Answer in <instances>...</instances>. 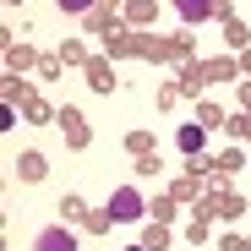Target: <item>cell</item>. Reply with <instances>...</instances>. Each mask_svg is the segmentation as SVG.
I'll use <instances>...</instances> for the list:
<instances>
[{"instance_id":"obj_6","label":"cell","mask_w":251,"mask_h":251,"mask_svg":"<svg viewBox=\"0 0 251 251\" xmlns=\"http://www.w3.org/2000/svg\"><path fill=\"white\" fill-rule=\"evenodd\" d=\"M131 251H137V246H131Z\"/></svg>"},{"instance_id":"obj_1","label":"cell","mask_w":251,"mask_h":251,"mask_svg":"<svg viewBox=\"0 0 251 251\" xmlns=\"http://www.w3.org/2000/svg\"><path fill=\"white\" fill-rule=\"evenodd\" d=\"M109 219H120V224L142 219V191H137V186H120V191L109 197Z\"/></svg>"},{"instance_id":"obj_2","label":"cell","mask_w":251,"mask_h":251,"mask_svg":"<svg viewBox=\"0 0 251 251\" xmlns=\"http://www.w3.org/2000/svg\"><path fill=\"white\" fill-rule=\"evenodd\" d=\"M33 251H76V240H71L60 224H50V229H38V235H33Z\"/></svg>"},{"instance_id":"obj_5","label":"cell","mask_w":251,"mask_h":251,"mask_svg":"<svg viewBox=\"0 0 251 251\" xmlns=\"http://www.w3.org/2000/svg\"><path fill=\"white\" fill-rule=\"evenodd\" d=\"M60 6H66V11H88L93 0H60Z\"/></svg>"},{"instance_id":"obj_3","label":"cell","mask_w":251,"mask_h":251,"mask_svg":"<svg viewBox=\"0 0 251 251\" xmlns=\"http://www.w3.org/2000/svg\"><path fill=\"white\" fill-rule=\"evenodd\" d=\"M207 11H213V0H180V17H191V22H202Z\"/></svg>"},{"instance_id":"obj_4","label":"cell","mask_w":251,"mask_h":251,"mask_svg":"<svg viewBox=\"0 0 251 251\" xmlns=\"http://www.w3.org/2000/svg\"><path fill=\"white\" fill-rule=\"evenodd\" d=\"M180 148H186V153L202 148V126H186V131H180Z\"/></svg>"}]
</instances>
